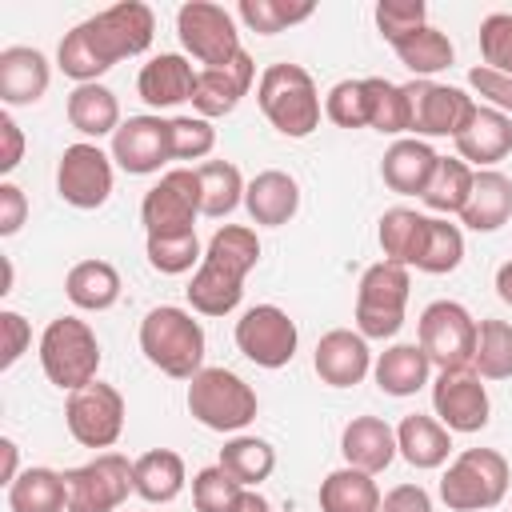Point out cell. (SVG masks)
Instances as JSON below:
<instances>
[{
	"instance_id": "obj_1",
	"label": "cell",
	"mask_w": 512,
	"mask_h": 512,
	"mask_svg": "<svg viewBox=\"0 0 512 512\" xmlns=\"http://www.w3.org/2000/svg\"><path fill=\"white\" fill-rule=\"evenodd\" d=\"M260 260V236L248 224H224L212 232L200 268L192 272L188 304L200 316H228L244 296V276Z\"/></svg>"
},
{
	"instance_id": "obj_2",
	"label": "cell",
	"mask_w": 512,
	"mask_h": 512,
	"mask_svg": "<svg viewBox=\"0 0 512 512\" xmlns=\"http://www.w3.org/2000/svg\"><path fill=\"white\" fill-rule=\"evenodd\" d=\"M256 104L280 136L304 140L320 128V92L312 72L300 64H288V60L268 64L256 84Z\"/></svg>"
},
{
	"instance_id": "obj_3",
	"label": "cell",
	"mask_w": 512,
	"mask_h": 512,
	"mask_svg": "<svg viewBox=\"0 0 512 512\" xmlns=\"http://www.w3.org/2000/svg\"><path fill=\"white\" fill-rule=\"evenodd\" d=\"M140 352L172 380H192L204 368V328L188 308L160 304L140 320Z\"/></svg>"
},
{
	"instance_id": "obj_4",
	"label": "cell",
	"mask_w": 512,
	"mask_h": 512,
	"mask_svg": "<svg viewBox=\"0 0 512 512\" xmlns=\"http://www.w3.org/2000/svg\"><path fill=\"white\" fill-rule=\"evenodd\" d=\"M40 368L60 392H76L100 372V340L80 316H56L40 332Z\"/></svg>"
},
{
	"instance_id": "obj_5",
	"label": "cell",
	"mask_w": 512,
	"mask_h": 512,
	"mask_svg": "<svg viewBox=\"0 0 512 512\" xmlns=\"http://www.w3.org/2000/svg\"><path fill=\"white\" fill-rule=\"evenodd\" d=\"M512 488V468L496 448H464L440 476V500L452 512H488Z\"/></svg>"
},
{
	"instance_id": "obj_6",
	"label": "cell",
	"mask_w": 512,
	"mask_h": 512,
	"mask_svg": "<svg viewBox=\"0 0 512 512\" xmlns=\"http://www.w3.org/2000/svg\"><path fill=\"white\" fill-rule=\"evenodd\" d=\"M76 32L84 36V44L92 48L96 64L108 72L112 64H120L124 56H140L148 52L152 36H156V16L148 4L140 0H120L88 20L76 24Z\"/></svg>"
},
{
	"instance_id": "obj_7",
	"label": "cell",
	"mask_w": 512,
	"mask_h": 512,
	"mask_svg": "<svg viewBox=\"0 0 512 512\" xmlns=\"http://www.w3.org/2000/svg\"><path fill=\"white\" fill-rule=\"evenodd\" d=\"M256 392L228 368H200L188 380V412L212 432H244L256 420Z\"/></svg>"
},
{
	"instance_id": "obj_8",
	"label": "cell",
	"mask_w": 512,
	"mask_h": 512,
	"mask_svg": "<svg viewBox=\"0 0 512 512\" xmlns=\"http://www.w3.org/2000/svg\"><path fill=\"white\" fill-rule=\"evenodd\" d=\"M408 268L400 264H372L364 268L360 284H356V332L364 340H388L400 332L404 324V308H408Z\"/></svg>"
},
{
	"instance_id": "obj_9",
	"label": "cell",
	"mask_w": 512,
	"mask_h": 512,
	"mask_svg": "<svg viewBox=\"0 0 512 512\" xmlns=\"http://www.w3.org/2000/svg\"><path fill=\"white\" fill-rule=\"evenodd\" d=\"M416 344L424 348V356L432 360V368L440 372H456V368H472L476 356V320L464 304L456 300H432L420 320H416Z\"/></svg>"
},
{
	"instance_id": "obj_10",
	"label": "cell",
	"mask_w": 512,
	"mask_h": 512,
	"mask_svg": "<svg viewBox=\"0 0 512 512\" xmlns=\"http://www.w3.org/2000/svg\"><path fill=\"white\" fill-rule=\"evenodd\" d=\"M176 36L184 44V52L192 60H200L204 68H220L228 60H236L240 48V32H236V16L212 0H188L176 12Z\"/></svg>"
},
{
	"instance_id": "obj_11",
	"label": "cell",
	"mask_w": 512,
	"mask_h": 512,
	"mask_svg": "<svg viewBox=\"0 0 512 512\" xmlns=\"http://www.w3.org/2000/svg\"><path fill=\"white\" fill-rule=\"evenodd\" d=\"M64 488L68 512H116L128 500V492H136L132 460L120 452H96L88 464L64 472Z\"/></svg>"
},
{
	"instance_id": "obj_12",
	"label": "cell",
	"mask_w": 512,
	"mask_h": 512,
	"mask_svg": "<svg viewBox=\"0 0 512 512\" xmlns=\"http://www.w3.org/2000/svg\"><path fill=\"white\" fill-rule=\"evenodd\" d=\"M200 216V180L196 168H168L140 200V224L144 236H168V232H196Z\"/></svg>"
},
{
	"instance_id": "obj_13",
	"label": "cell",
	"mask_w": 512,
	"mask_h": 512,
	"mask_svg": "<svg viewBox=\"0 0 512 512\" xmlns=\"http://www.w3.org/2000/svg\"><path fill=\"white\" fill-rule=\"evenodd\" d=\"M112 156L92 144V140H80V144H68L60 152V164H56V192L64 204L80 208V212H92L100 204H108L112 196Z\"/></svg>"
},
{
	"instance_id": "obj_14",
	"label": "cell",
	"mask_w": 512,
	"mask_h": 512,
	"mask_svg": "<svg viewBox=\"0 0 512 512\" xmlns=\"http://www.w3.org/2000/svg\"><path fill=\"white\" fill-rule=\"evenodd\" d=\"M64 424H68L76 444H84V448H112L120 440V432H124V396L112 384L92 380V384L68 392Z\"/></svg>"
},
{
	"instance_id": "obj_15",
	"label": "cell",
	"mask_w": 512,
	"mask_h": 512,
	"mask_svg": "<svg viewBox=\"0 0 512 512\" xmlns=\"http://www.w3.org/2000/svg\"><path fill=\"white\" fill-rule=\"evenodd\" d=\"M296 344H300L296 320L284 308H276V304H252L236 320V348L256 368H284V364H292Z\"/></svg>"
},
{
	"instance_id": "obj_16",
	"label": "cell",
	"mask_w": 512,
	"mask_h": 512,
	"mask_svg": "<svg viewBox=\"0 0 512 512\" xmlns=\"http://www.w3.org/2000/svg\"><path fill=\"white\" fill-rule=\"evenodd\" d=\"M408 108H412V132L424 136H460L476 112V100L456 88V84H436V80H408Z\"/></svg>"
},
{
	"instance_id": "obj_17",
	"label": "cell",
	"mask_w": 512,
	"mask_h": 512,
	"mask_svg": "<svg viewBox=\"0 0 512 512\" xmlns=\"http://www.w3.org/2000/svg\"><path fill=\"white\" fill-rule=\"evenodd\" d=\"M432 408H436V420L448 432H480L492 416L488 388L472 368L440 372L436 384H432Z\"/></svg>"
},
{
	"instance_id": "obj_18",
	"label": "cell",
	"mask_w": 512,
	"mask_h": 512,
	"mask_svg": "<svg viewBox=\"0 0 512 512\" xmlns=\"http://www.w3.org/2000/svg\"><path fill=\"white\" fill-rule=\"evenodd\" d=\"M112 160L128 176H152L172 160V132L164 116H128L112 136Z\"/></svg>"
},
{
	"instance_id": "obj_19",
	"label": "cell",
	"mask_w": 512,
	"mask_h": 512,
	"mask_svg": "<svg viewBox=\"0 0 512 512\" xmlns=\"http://www.w3.org/2000/svg\"><path fill=\"white\" fill-rule=\"evenodd\" d=\"M312 368L328 388H352L372 372L368 340L352 328H332L320 336V344L312 352Z\"/></svg>"
},
{
	"instance_id": "obj_20",
	"label": "cell",
	"mask_w": 512,
	"mask_h": 512,
	"mask_svg": "<svg viewBox=\"0 0 512 512\" xmlns=\"http://www.w3.org/2000/svg\"><path fill=\"white\" fill-rule=\"evenodd\" d=\"M256 80V64L248 52H240L236 60L220 64V68H200L196 76V96H192V108L196 116L204 120H216V116H228L252 88Z\"/></svg>"
},
{
	"instance_id": "obj_21",
	"label": "cell",
	"mask_w": 512,
	"mask_h": 512,
	"mask_svg": "<svg viewBox=\"0 0 512 512\" xmlns=\"http://www.w3.org/2000/svg\"><path fill=\"white\" fill-rule=\"evenodd\" d=\"M48 84H52V68L40 48L12 44L0 52V100L8 108H28V104L44 100Z\"/></svg>"
},
{
	"instance_id": "obj_22",
	"label": "cell",
	"mask_w": 512,
	"mask_h": 512,
	"mask_svg": "<svg viewBox=\"0 0 512 512\" xmlns=\"http://www.w3.org/2000/svg\"><path fill=\"white\" fill-rule=\"evenodd\" d=\"M456 144V156L468 164V168H496L508 152H512V116L488 108V104H476L468 128L452 140Z\"/></svg>"
},
{
	"instance_id": "obj_23",
	"label": "cell",
	"mask_w": 512,
	"mask_h": 512,
	"mask_svg": "<svg viewBox=\"0 0 512 512\" xmlns=\"http://www.w3.org/2000/svg\"><path fill=\"white\" fill-rule=\"evenodd\" d=\"M196 76L200 68H192L180 52H160L140 68L136 92L148 108H176L196 96Z\"/></svg>"
},
{
	"instance_id": "obj_24",
	"label": "cell",
	"mask_w": 512,
	"mask_h": 512,
	"mask_svg": "<svg viewBox=\"0 0 512 512\" xmlns=\"http://www.w3.org/2000/svg\"><path fill=\"white\" fill-rule=\"evenodd\" d=\"M340 452L348 468H360L368 476L384 472L400 452H396V428L380 416H352L340 432Z\"/></svg>"
},
{
	"instance_id": "obj_25",
	"label": "cell",
	"mask_w": 512,
	"mask_h": 512,
	"mask_svg": "<svg viewBox=\"0 0 512 512\" xmlns=\"http://www.w3.org/2000/svg\"><path fill=\"white\" fill-rule=\"evenodd\" d=\"M436 164H440V156L432 152L428 140H420V136H400V140L388 144V152H384V160H380V176H384V184H388L392 192H400V196H424V188H428Z\"/></svg>"
},
{
	"instance_id": "obj_26",
	"label": "cell",
	"mask_w": 512,
	"mask_h": 512,
	"mask_svg": "<svg viewBox=\"0 0 512 512\" xmlns=\"http://www.w3.org/2000/svg\"><path fill=\"white\" fill-rule=\"evenodd\" d=\"M244 208L252 216V224H264V228H280L296 216L300 208V184L280 172V168H264L248 180L244 188Z\"/></svg>"
},
{
	"instance_id": "obj_27",
	"label": "cell",
	"mask_w": 512,
	"mask_h": 512,
	"mask_svg": "<svg viewBox=\"0 0 512 512\" xmlns=\"http://www.w3.org/2000/svg\"><path fill=\"white\" fill-rule=\"evenodd\" d=\"M512 220V176L496 168H480L472 180V196L460 212V224L472 232H496Z\"/></svg>"
},
{
	"instance_id": "obj_28",
	"label": "cell",
	"mask_w": 512,
	"mask_h": 512,
	"mask_svg": "<svg viewBox=\"0 0 512 512\" xmlns=\"http://www.w3.org/2000/svg\"><path fill=\"white\" fill-rule=\"evenodd\" d=\"M428 224H432V216H424L416 208H388L376 228L384 260L400 264V268H416L424 256V244H428Z\"/></svg>"
},
{
	"instance_id": "obj_29",
	"label": "cell",
	"mask_w": 512,
	"mask_h": 512,
	"mask_svg": "<svg viewBox=\"0 0 512 512\" xmlns=\"http://www.w3.org/2000/svg\"><path fill=\"white\" fill-rule=\"evenodd\" d=\"M396 452H400L412 468L432 472V468H440V464L448 460V452H452V432H448L436 416L412 412V416H404V420L396 424Z\"/></svg>"
},
{
	"instance_id": "obj_30",
	"label": "cell",
	"mask_w": 512,
	"mask_h": 512,
	"mask_svg": "<svg viewBox=\"0 0 512 512\" xmlns=\"http://www.w3.org/2000/svg\"><path fill=\"white\" fill-rule=\"evenodd\" d=\"M184 456L172 452V448H148L144 456L132 460V484H136V496L148 500V504H172L180 492H184Z\"/></svg>"
},
{
	"instance_id": "obj_31",
	"label": "cell",
	"mask_w": 512,
	"mask_h": 512,
	"mask_svg": "<svg viewBox=\"0 0 512 512\" xmlns=\"http://www.w3.org/2000/svg\"><path fill=\"white\" fill-rule=\"evenodd\" d=\"M68 124L88 136V140H100V136H116V128L124 124L120 120V100L112 88L104 84H76L68 92Z\"/></svg>"
},
{
	"instance_id": "obj_32",
	"label": "cell",
	"mask_w": 512,
	"mask_h": 512,
	"mask_svg": "<svg viewBox=\"0 0 512 512\" xmlns=\"http://www.w3.org/2000/svg\"><path fill=\"white\" fill-rule=\"evenodd\" d=\"M372 376L388 396H416L432 376V360L424 356L420 344H392L376 356Z\"/></svg>"
},
{
	"instance_id": "obj_33",
	"label": "cell",
	"mask_w": 512,
	"mask_h": 512,
	"mask_svg": "<svg viewBox=\"0 0 512 512\" xmlns=\"http://www.w3.org/2000/svg\"><path fill=\"white\" fill-rule=\"evenodd\" d=\"M64 296L80 312H108L120 300V272L108 260H80L64 276Z\"/></svg>"
},
{
	"instance_id": "obj_34",
	"label": "cell",
	"mask_w": 512,
	"mask_h": 512,
	"mask_svg": "<svg viewBox=\"0 0 512 512\" xmlns=\"http://www.w3.org/2000/svg\"><path fill=\"white\" fill-rule=\"evenodd\" d=\"M8 512H68L64 472H56V468H24L8 484Z\"/></svg>"
},
{
	"instance_id": "obj_35",
	"label": "cell",
	"mask_w": 512,
	"mask_h": 512,
	"mask_svg": "<svg viewBox=\"0 0 512 512\" xmlns=\"http://www.w3.org/2000/svg\"><path fill=\"white\" fill-rule=\"evenodd\" d=\"M380 488L360 468H336L320 480V512H380Z\"/></svg>"
},
{
	"instance_id": "obj_36",
	"label": "cell",
	"mask_w": 512,
	"mask_h": 512,
	"mask_svg": "<svg viewBox=\"0 0 512 512\" xmlns=\"http://www.w3.org/2000/svg\"><path fill=\"white\" fill-rule=\"evenodd\" d=\"M200 180V216L208 220H224L228 212H236V204H244V176L232 160H204L196 168Z\"/></svg>"
},
{
	"instance_id": "obj_37",
	"label": "cell",
	"mask_w": 512,
	"mask_h": 512,
	"mask_svg": "<svg viewBox=\"0 0 512 512\" xmlns=\"http://www.w3.org/2000/svg\"><path fill=\"white\" fill-rule=\"evenodd\" d=\"M232 480H240L244 488H260L268 476H272V468H276V448L268 444V440H260V436H244V432H236L224 448H220V460H216Z\"/></svg>"
},
{
	"instance_id": "obj_38",
	"label": "cell",
	"mask_w": 512,
	"mask_h": 512,
	"mask_svg": "<svg viewBox=\"0 0 512 512\" xmlns=\"http://www.w3.org/2000/svg\"><path fill=\"white\" fill-rule=\"evenodd\" d=\"M364 92H368V128H376L380 136H396V140L404 132H412V108H408L404 84H392L384 76H368Z\"/></svg>"
},
{
	"instance_id": "obj_39",
	"label": "cell",
	"mask_w": 512,
	"mask_h": 512,
	"mask_svg": "<svg viewBox=\"0 0 512 512\" xmlns=\"http://www.w3.org/2000/svg\"><path fill=\"white\" fill-rule=\"evenodd\" d=\"M472 180H476V168H468L460 156H440L420 200L440 216H460L468 196H472Z\"/></svg>"
},
{
	"instance_id": "obj_40",
	"label": "cell",
	"mask_w": 512,
	"mask_h": 512,
	"mask_svg": "<svg viewBox=\"0 0 512 512\" xmlns=\"http://www.w3.org/2000/svg\"><path fill=\"white\" fill-rule=\"evenodd\" d=\"M396 56H400V64H404L416 80H432L436 72L452 68L456 48H452V40H448L440 28L424 24L420 32H412L408 40H400V44H396Z\"/></svg>"
},
{
	"instance_id": "obj_41",
	"label": "cell",
	"mask_w": 512,
	"mask_h": 512,
	"mask_svg": "<svg viewBox=\"0 0 512 512\" xmlns=\"http://www.w3.org/2000/svg\"><path fill=\"white\" fill-rule=\"evenodd\" d=\"M472 372L480 380H508L512 376V324L508 320H476Z\"/></svg>"
},
{
	"instance_id": "obj_42",
	"label": "cell",
	"mask_w": 512,
	"mask_h": 512,
	"mask_svg": "<svg viewBox=\"0 0 512 512\" xmlns=\"http://www.w3.org/2000/svg\"><path fill=\"white\" fill-rule=\"evenodd\" d=\"M144 252H148V264H152L156 272H164V276H180V272H192V268H200V260H204L196 232L144 236Z\"/></svg>"
},
{
	"instance_id": "obj_43",
	"label": "cell",
	"mask_w": 512,
	"mask_h": 512,
	"mask_svg": "<svg viewBox=\"0 0 512 512\" xmlns=\"http://www.w3.org/2000/svg\"><path fill=\"white\" fill-rule=\"evenodd\" d=\"M464 260V232L460 224H452L448 216H432L428 224V244H424V256H420V272L428 276H444V272H456Z\"/></svg>"
},
{
	"instance_id": "obj_44",
	"label": "cell",
	"mask_w": 512,
	"mask_h": 512,
	"mask_svg": "<svg viewBox=\"0 0 512 512\" xmlns=\"http://www.w3.org/2000/svg\"><path fill=\"white\" fill-rule=\"evenodd\" d=\"M316 12V4H284V0H240V8H236V16L252 28V32H260V36H276V32H284V28H292V24H300V20H308Z\"/></svg>"
},
{
	"instance_id": "obj_45",
	"label": "cell",
	"mask_w": 512,
	"mask_h": 512,
	"mask_svg": "<svg viewBox=\"0 0 512 512\" xmlns=\"http://www.w3.org/2000/svg\"><path fill=\"white\" fill-rule=\"evenodd\" d=\"M240 496H244V484L232 480L220 464H208V468H200L192 476V504H196V512H236Z\"/></svg>"
},
{
	"instance_id": "obj_46",
	"label": "cell",
	"mask_w": 512,
	"mask_h": 512,
	"mask_svg": "<svg viewBox=\"0 0 512 512\" xmlns=\"http://www.w3.org/2000/svg\"><path fill=\"white\" fill-rule=\"evenodd\" d=\"M324 116L336 128H368V92L364 80H336L324 96Z\"/></svg>"
},
{
	"instance_id": "obj_47",
	"label": "cell",
	"mask_w": 512,
	"mask_h": 512,
	"mask_svg": "<svg viewBox=\"0 0 512 512\" xmlns=\"http://www.w3.org/2000/svg\"><path fill=\"white\" fill-rule=\"evenodd\" d=\"M428 24V8L424 0H380L376 4V28L380 36L396 48L400 40H408L412 32H420Z\"/></svg>"
},
{
	"instance_id": "obj_48",
	"label": "cell",
	"mask_w": 512,
	"mask_h": 512,
	"mask_svg": "<svg viewBox=\"0 0 512 512\" xmlns=\"http://www.w3.org/2000/svg\"><path fill=\"white\" fill-rule=\"evenodd\" d=\"M172 160H204L216 148V128L204 116H172Z\"/></svg>"
},
{
	"instance_id": "obj_49",
	"label": "cell",
	"mask_w": 512,
	"mask_h": 512,
	"mask_svg": "<svg viewBox=\"0 0 512 512\" xmlns=\"http://www.w3.org/2000/svg\"><path fill=\"white\" fill-rule=\"evenodd\" d=\"M480 56L488 68L512 76V12H492L480 20Z\"/></svg>"
},
{
	"instance_id": "obj_50",
	"label": "cell",
	"mask_w": 512,
	"mask_h": 512,
	"mask_svg": "<svg viewBox=\"0 0 512 512\" xmlns=\"http://www.w3.org/2000/svg\"><path fill=\"white\" fill-rule=\"evenodd\" d=\"M468 84H472V92H476L488 108L512 116V76H504V72H496V68H488V64H476V68L468 72Z\"/></svg>"
},
{
	"instance_id": "obj_51",
	"label": "cell",
	"mask_w": 512,
	"mask_h": 512,
	"mask_svg": "<svg viewBox=\"0 0 512 512\" xmlns=\"http://www.w3.org/2000/svg\"><path fill=\"white\" fill-rule=\"evenodd\" d=\"M0 328H4V356H0V368H12L24 352H28V344H32V328H28V320L20 316V312H0Z\"/></svg>"
},
{
	"instance_id": "obj_52",
	"label": "cell",
	"mask_w": 512,
	"mask_h": 512,
	"mask_svg": "<svg viewBox=\"0 0 512 512\" xmlns=\"http://www.w3.org/2000/svg\"><path fill=\"white\" fill-rule=\"evenodd\" d=\"M24 216H28V200L16 184H0V236H16L24 228Z\"/></svg>"
},
{
	"instance_id": "obj_53",
	"label": "cell",
	"mask_w": 512,
	"mask_h": 512,
	"mask_svg": "<svg viewBox=\"0 0 512 512\" xmlns=\"http://www.w3.org/2000/svg\"><path fill=\"white\" fill-rule=\"evenodd\" d=\"M380 512H432V496L420 484H396L380 500Z\"/></svg>"
},
{
	"instance_id": "obj_54",
	"label": "cell",
	"mask_w": 512,
	"mask_h": 512,
	"mask_svg": "<svg viewBox=\"0 0 512 512\" xmlns=\"http://www.w3.org/2000/svg\"><path fill=\"white\" fill-rule=\"evenodd\" d=\"M24 156V132L12 120V112H0V172H12Z\"/></svg>"
},
{
	"instance_id": "obj_55",
	"label": "cell",
	"mask_w": 512,
	"mask_h": 512,
	"mask_svg": "<svg viewBox=\"0 0 512 512\" xmlns=\"http://www.w3.org/2000/svg\"><path fill=\"white\" fill-rule=\"evenodd\" d=\"M0 456H4V472H0V480H4V488H8V484L20 476V472H16V440L4 436V440H0Z\"/></svg>"
},
{
	"instance_id": "obj_56",
	"label": "cell",
	"mask_w": 512,
	"mask_h": 512,
	"mask_svg": "<svg viewBox=\"0 0 512 512\" xmlns=\"http://www.w3.org/2000/svg\"><path fill=\"white\" fill-rule=\"evenodd\" d=\"M496 296L512 308V260H504V264L496 268Z\"/></svg>"
},
{
	"instance_id": "obj_57",
	"label": "cell",
	"mask_w": 512,
	"mask_h": 512,
	"mask_svg": "<svg viewBox=\"0 0 512 512\" xmlns=\"http://www.w3.org/2000/svg\"><path fill=\"white\" fill-rule=\"evenodd\" d=\"M236 512H272V504H268V500H264L256 488H244V496H240Z\"/></svg>"
}]
</instances>
